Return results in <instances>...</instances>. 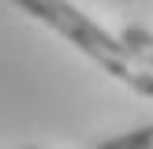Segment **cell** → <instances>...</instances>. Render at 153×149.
I'll return each instance as SVG.
<instances>
[{
  "mask_svg": "<svg viewBox=\"0 0 153 149\" xmlns=\"http://www.w3.org/2000/svg\"><path fill=\"white\" fill-rule=\"evenodd\" d=\"M101 149H153V123L138 127V131H131V134H120V138L101 142Z\"/></svg>",
  "mask_w": 153,
  "mask_h": 149,
  "instance_id": "3957f363",
  "label": "cell"
},
{
  "mask_svg": "<svg viewBox=\"0 0 153 149\" xmlns=\"http://www.w3.org/2000/svg\"><path fill=\"white\" fill-rule=\"evenodd\" d=\"M120 41H123L127 56H131L138 67H149V71H153V30H146V26H134V22H131V26H123Z\"/></svg>",
  "mask_w": 153,
  "mask_h": 149,
  "instance_id": "7a4b0ae2",
  "label": "cell"
},
{
  "mask_svg": "<svg viewBox=\"0 0 153 149\" xmlns=\"http://www.w3.org/2000/svg\"><path fill=\"white\" fill-rule=\"evenodd\" d=\"M15 4L26 15H34L37 22H45L49 30H56L60 37H67L79 52H86L97 67H105L112 78H120L123 86H131L138 97H153V71L149 67H138L127 56V49H123L120 37H112L105 26H97V22L90 19V15H82L75 4H67V0H15Z\"/></svg>",
  "mask_w": 153,
  "mask_h": 149,
  "instance_id": "6da1fadb",
  "label": "cell"
}]
</instances>
